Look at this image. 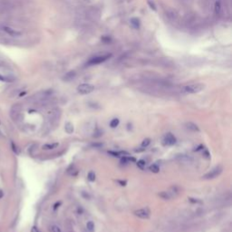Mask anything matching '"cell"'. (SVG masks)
<instances>
[{"instance_id": "29", "label": "cell", "mask_w": 232, "mask_h": 232, "mask_svg": "<svg viewBox=\"0 0 232 232\" xmlns=\"http://www.w3.org/2000/svg\"><path fill=\"white\" fill-rule=\"evenodd\" d=\"M189 200L191 201V202H192V203H198V202H200V200H196V199H192V198H189Z\"/></svg>"}, {"instance_id": "2", "label": "cell", "mask_w": 232, "mask_h": 232, "mask_svg": "<svg viewBox=\"0 0 232 232\" xmlns=\"http://www.w3.org/2000/svg\"><path fill=\"white\" fill-rule=\"evenodd\" d=\"M112 56L111 54H100V55H96L94 57L91 58L88 62L87 65H100L102 63H104L106 60H108Z\"/></svg>"}, {"instance_id": "4", "label": "cell", "mask_w": 232, "mask_h": 232, "mask_svg": "<svg viewBox=\"0 0 232 232\" xmlns=\"http://www.w3.org/2000/svg\"><path fill=\"white\" fill-rule=\"evenodd\" d=\"M222 171H223L222 166H220V165L216 166V167L213 168L212 170L210 171L209 172L206 173L202 178H203V179H205V180H211V179H214V178H216V177L219 176V175L222 172Z\"/></svg>"}, {"instance_id": "11", "label": "cell", "mask_w": 232, "mask_h": 232, "mask_svg": "<svg viewBox=\"0 0 232 232\" xmlns=\"http://www.w3.org/2000/svg\"><path fill=\"white\" fill-rule=\"evenodd\" d=\"M75 76H76V73L74 71H70L68 73H66L64 76V81H66V82H70V81H72L75 78Z\"/></svg>"}, {"instance_id": "33", "label": "cell", "mask_w": 232, "mask_h": 232, "mask_svg": "<svg viewBox=\"0 0 232 232\" xmlns=\"http://www.w3.org/2000/svg\"><path fill=\"white\" fill-rule=\"evenodd\" d=\"M31 232H39V231H38V229L36 227H33L32 229H31Z\"/></svg>"}, {"instance_id": "28", "label": "cell", "mask_w": 232, "mask_h": 232, "mask_svg": "<svg viewBox=\"0 0 232 232\" xmlns=\"http://www.w3.org/2000/svg\"><path fill=\"white\" fill-rule=\"evenodd\" d=\"M108 153L111 154V155H112L114 157H120V153L116 152V151H108Z\"/></svg>"}, {"instance_id": "15", "label": "cell", "mask_w": 232, "mask_h": 232, "mask_svg": "<svg viewBox=\"0 0 232 232\" xmlns=\"http://www.w3.org/2000/svg\"><path fill=\"white\" fill-rule=\"evenodd\" d=\"M65 131L68 133V134H72V133L74 132V128L73 123H70V122L66 123L65 124Z\"/></svg>"}, {"instance_id": "26", "label": "cell", "mask_w": 232, "mask_h": 232, "mask_svg": "<svg viewBox=\"0 0 232 232\" xmlns=\"http://www.w3.org/2000/svg\"><path fill=\"white\" fill-rule=\"evenodd\" d=\"M88 180L90 181H94L95 180V173L94 171H90L88 173Z\"/></svg>"}, {"instance_id": "17", "label": "cell", "mask_w": 232, "mask_h": 232, "mask_svg": "<svg viewBox=\"0 0 232 232\" xmlns=\"http://www.w3.org/2000/svg\"><path fill=\"white\" fill-rule=\"evenodd\" d=\"M186 127L191 130L192 131H200V128L198 127V125L193 123H186Z\"/></svg>"}, {"instance_id": "23", "label": "cell", "mask_w": 232, "mask_h": 232, "mask_svg": "<svg viewBox=\"0 0 232 232\" xmlns=\"http://www.w3.org/2000/svg\"><path fill=\"white\" fill-rule=\"evenodd\" d=\"M150 171L153 173H158L160 171V168L157 164H152L150 166Z\"/></svg>"}, {"instance_id": "32", "label": "cell", "mask_w": 232, "mask_h": 232, "mask_svg": "<svg viewBox=\"0 0 232 232\" xmlns=\"http://www.w3.org/2000/svg\"><path fill=\"white\" fill-rule=\"evenodd\" d=\"M103 145V143H93L92 144L93 147H102Z\"/></svg>"}, {"instance_id": "24", "label": "cell", "mask_w": 232, "mask_h": 232, "mask_svg": "<svg viewBox=\"0 0 232 232\" xmlns=\"http://www.w3.org/2000/svg\"><path fill=\"white\" fill-rule=\"evenodd\" d=\"M137 166L140 169V170H143V169L145 168L146 166V162H145V160H138V162H137Z\"/></svg>"}, {"instance_id": "20", "label": "cell", "mask_w": 232, "mask_h": 232, "mask_svg": "<svg viewBox=\"0 0 232 232\" xmlns=\"http://www.w3.org/2000/svg\"><path fill=\"white\" fill-rule=\"evenodd\" d=\"M147 4L150 6V8L152 9L153 11H156L157 10V6L155 4V2L153 1V0H147Z\"/></svg>"}, {"instance_id": "18", "label": "cell", "mask_w": 232, "mask_h": 232, "mask_svg": "<svg viewBox=\"0 0 232 232\" xmlns=\"http://www.w3.org/2000/svg\"><path fill=\"white\" fill-rule=\"evenodd\" d=\"M159 197H160L163 200H171L172 198V195L169 191H161L159 193Z\"/></svg>"}, {"instance_id": "31", "label": "cell", "mask_w": 232, "mask_h": 232, "mask_svg": "<svg viewBox=\"0 0 232 232\" xmlns=\"http://www.w3.org/2000/svg\"><path fill=\"white\" fill-rule=\"evenodd\" d=\"M118 183H120L121 186H125L126 185V181H123V180H117Z\"/></svg>"}, {"instance_id": "1", "label": "cell", "mask_w": 232, "mask_h": 232, "mask_svg": "<svg viewBox=\"0 0 232 232\" xmlns=\"http://www.w3.org/2000/svg\"><path fill=\"white\" fill-rule=\"evenodd\" d=\"M205 88L203 83H191L182 87V92L185 94H198Z\"/></svg>"}, {"instance_id": "14", "label": "cell", "mask_w": 232, "mask_h": 232, "mask_svg": "<svg viewBox=\"0 0 232 232\" xmlns=\"http://www.w3.org/2000/svg\"><path fill=\"white\" fill-rule=\"evenodd\" d=\"M58 143H46L45 145H43V150H45V151H49V150H54L55 148H57L58 147Z\"/></svg>"}, {"instance_id": "16", "label": "cell", "mask_w": 232, "mask_h": 232, "mask_svg": "<svg viewBox=\"0 0 232 232\" xmlns=\"http://www.w3.org/2000/svg\"><path fill=\"white\" fill-rule=\"evenodd\" d=\"M0 81L6 82V83H13V82H15V81H16V77L10 76V75H8V76L0 75Z\"/></svg>"}, {"instance_id": "22", "label": "cell", "mask_w": 232, "mask_h": 232, "mask_svg": "<svg viewBox=\"0 0 232 232\" xmlns=\"http://www.w3.org/2000/svg\"><path fill=\"white\" fill-rule=\"evenodd\" d=\"M86 228L89 232H93L94 230V223L93 221H88L86 224Z\"/></svg>"}, {"instance_id": "12", "label": "cell", "mask_w": 232, "mask_h": 232, "mask_svg": "<svg viewBox=\"0 0 232 232\" xmlns=\"http://www.w3.org/2000/svg\"><path fill=\"white\" fill-rule=\"evenodd\" d=\"M131 22V25L133 29H139L140 26V19L137 18V17H132L131 18L130 20Z\"/></svg>"}, {"instance_id": "30", "label": "cell", "mask_w": 232, "mask_h": 232, "mask_svg": "<svg viewBox=\"0 0 232 232\" xmlns=\"http://www.w3.org/2000/svg\"><path fill=\"white\" fill-rule=\"evenodd\" d=\"M12 148H13V151H15V152H16L17 154V153L19 152V151H18L17 150V147H16V145H15V144H14L13 143H12Z\"/></svg>"}, {"instance_id": "19", "label": "cell", "mask_w": 232, "mask_h": 232, "mask_svg": "<svg viewBox=\"0 0 232 232\" xmlns=\"http://www.w3.org/2000/svg\"><path fill=\"white\" fill-rule=\"evenodd\" d=\"M77 172H78V171H77V169L75 168V166L74 164H72L67 169V173L69 175H71V176H75V175L77 174Z\"/></svg>"}, {"instance_id": "27", "label": "cell", "mask_w": 232, "mask_h": 232, "mask_svg": "<svg viewBox=\"0 0 232 232\" xmlns=\"http://www.w3.org/2000/svg\"><path fill=\"white\" fill-rule=\"evenodd\" d=\"M151 143V140L150 139H145L143 140V143H142V147L143 148H146L147 146H149Z\"/></svg>"}, {"instance_id": "7", "label": "cell", "mask_w": 232, "mask_h": 232, "mask_svg": "<svg viewBox=\"0 0 232 232\" xmlns=\"http://www.w3.org/2000/svg\"><path fill=\"white\" fill-rule=\"evenodd\" d=\"M165 16L167 17V18L171 21V22H177L178 19H179V15L178 13L173 10V9H171L169 8L165 11Z\"/></svg>"}, {"instance_id": "13", "label": "cell", "mask_w": 232, "mask_h": 232, "mask_svg": "<svg viewBox=\"0 0 232 232\" xmlns=\"http://www.w3.org/2000/svg\"><path fill=\"white\" fill-rule=\"evenodd\" d=\"M214 11H215V14L217 16H220L221 14V12H222V4H221L220 0H218V1H216Z\"/></svg>"}, {"instance_id": "10", "label": "cell", "mask_w": 232, "mask_h": 232, "mask_svg": "<svg viewBox=\"0 0 232 232\" xmlns=\"http://www.w3.org/2000/svg\"><path fill=\"white\" fill-rule=\"evenodd\" d=\"M21 114V106L20 104H16L11 108L10 111V116L14 119V120H17V118H19Z\"/></svg>"}, {"instance_id": "25", "label": "cell", "mask_w": 232, "mask_h": 232, "mask_svg": "<svg viewBox=\"0 0 232 232\" xmlns=\"http://www.w3.org/2000/svg\"><path fill=\"white\" fill-rule=\"evenodd\" d=\"M50 230L52 232H62L61 229L58 226H56V225H52V226L50 227Z\"/></svg>"}, {"instance_id": "3", "label": "cell", "mask_w": 232, "mask_h": 232, "mask_svg": "<svg viewBox=\"0 0 232 232\" xmlns=\"http://www.w3.org/2000/svg\"><path fill=\"white\" fill-rule=\"evenodd\" d=\"M60 116H61V111L59 108H53L47 112V119L51 124L54 123V122H57Z\"/></svg>"}, {"instance_id": "9", "label": "cell", "mask_w": 232, "mask_h": 232, "mask_svg": "<svg viewBox=\"0 0 232 232\" xmlns=\"http://www.w3.org/2000/svg\"><path fill=\"white\" fill-rule=\"evenodd\" d=\"M162 142H163V144L164 145L171 146V145H174L175 143H176V138L174 137V135L172 134V133L169 132V133H167V134L164 136Z\"/></svg>"}, {"instance_id": "5", "label": "cell", "mask_w": 232, "mask_h": 232, "mask_svg": "<svg viewBox=\"0 0 232 232\" xmlns=\"http://www.w3.org/2000/svg\"><path fill=\"white\" fill-rule=\"evenodd\" d=\"M94 86L90 83H82L77 87V92L81 94H89L94 92Z\"/></svg>"}, {"instance_id": "6", "label": "cell", "mask_w": 232, "mask_h": 232, "mask_svg": "<svg viewBox=\"0 0 232 232\" xmlns=\"http://www.w3.org/2000/svg\"><path fill=\"white\" fill-rule=\"evenodd\" d=\"M2 30L6 34H8V36H13V37H17V36H20L21 34H22V33H21L20 31H17L16 29H14V28L9 27V26H6V25L2 26Z\"/></svg>"}, {"instance_id": "8", "label": "cell", "mask_w": 232, "mask_h": 232, "mask_svg": "<svg viewBox=\"0 0 232 232\" xmlns=\"http://www.w3.org/2000/svg\"><path fill=\"white\" fill-rule=\"evenodd\" d=\"M134 215L137 216L140 219H143V220H146V219H149L150 217V210L148 209H137L134 211Z\"/></svg>"}, {"instance_id": "35", "label": "cell", "mask_w": 232, "mask_h": 232, "mask_svg": "<svg viewBox=\"0 0 232 232\" xmlns=\"http://www.w3.org/2000/svg\"><path fill=\"white\" fill-rule=\"evenodd\" d=\"M0 136H1V131H0Z\"/></svg>"}, {"instance_id": "21", "label": "cell", "mask_w": 232, "mask_h": 232, "mask_svg": "<svg viewBox=\"0 0 232 232\" xmlns=\"http://www.w3.org/2000/svg\"><path fill=\"white\" fill-rule=\"evenodd\" d=\"M119 123H120V120L117 118H114V119H112V120L111 121L110 123V126L112 128H116L117 126L119 125Z\"/></svg>"}, {"instance_id": "34", "label": "cell", "mask_w": 232, "mask_h": 232, "mask_svg": "<svg viewBox=\"0 0 232 232\" xmlns=\"http://www.w3.org/2000/svg\"><path fill=\"white\" fill-rule=\"evenodd\" d=\"M2 196H3V192H2V191H0V198H1Z\"/></svg>"}]
</instances>
